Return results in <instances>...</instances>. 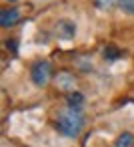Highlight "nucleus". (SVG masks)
I'll list each match as a JSON object with an SVG mask.
<instances>
[{
	"mask_svg": "<svg viewBox=\"0 0 134 147\" xmlns=\"http://www.w3.org/2000/svg\"><path fill=\"white\" fill-rule=\"evenodd\" d=\"M54 127H56L62 135H66V137H76V135L82 131V127H84V117H82L80 111L66 109V111H62V113L56 115Z\"/></svg>",
	"mask_w": 134,
	"mask_h": 147,
	"instance_id": "1",
	"label": "nucleus"
},
{
	"mask_svg": "<svg viewBox=\"0 0 134 147\" xmlns=\"http://www.w3.org/2000/svg\"><path fill=\"white\" fill-rule=\"evenodd\" d=\"M52 79V67L48 61H36L30 67V81L36 87H46L48 81Z\"/></svg>",
	"mask_w": 134,
	"mask_h": 147,
	"instance_id": "2",
	"label": "nucleus"
},
{
	"mask_svg": "<svg viewBox=\"0 0 134 147\" xmlns=\"http://www.w3.org/2000/svg\"><path fill=\"white\" fill-rule=\"evenodd\" d=\"M52 32H54V36L60 38V40H72V38L76 36V24H74L72 20H68V18H60V20H56Z\"/></svg>",
	"mask_w": 134,
	"mask_h": 147,
	"instance_id": "3",
	"label": "nucleus"
},
{
	"mask_svg": "<svg viewBox=\"0 0 134 147\" xmlns=\"http://www.w3.org/2000/svg\"><path fill=\"white\" fill-rule=\"evenodd\" d=\"M20 20V10L18 8H6L0 12V26L2 28H10Z\"/></svg>",
	"mask_w": 134,
	"mask_h": 147,
	"instance_id": "4",
	"label": "nucleus"
},
{
	"mask_svg": "<svg viewBox=\"0 0 134 147\" xmlns=\"http://www.w3.org/2000/svg\"><path fill=\"white\" fill-rule=\"evenodd\" d=\"M66 105H68V109H72V111H82V107H84V95L78 93V91L68 93V95H66Z\"/></svg>",
	"mask_w": 134,
	"mask_h": 147,
	"instance_id": "5",
	"label": "nucleus"
},
{
	"mask_svg": "<svg viewBox=\"0 0 134 147\" xmlns=\"http://www.w3.org/2000/svg\"><path fill=\"white\" fill-rule=\"evenodd\" d=\"M56 85H58V89H62V91H68V93L74 91V79H72V75H68V73H60V75L56 77Z\"/></svg>",
	"mask_w": 134,
	"mask_h": 147,
	"instance_id": "6",
	"label": "nucleus"
},
{
	"mask_svg": "<svg viewBox=\"0 0 134 147\" xmlns=\"http://www.w3.org/2000/svg\"><path fill=\"white\" fill-rule=\"evenodd\" d=\"M132 145H134V135L130 131L120 133L116 137V141H114V147H132Z\"/></svg>",
	"mask_w": 134,
	"mask_h": 147,
	"instance_id": "7",
	"label": "nucleus"
},
{
	"mask_svg": "<svg viewBox=\"0 0 134 147\" xmlns=\"http://www.w3.org/2000/svg\"><path fill=\"white\" fill-rule=\"evenodd\" d=\"M118 8L124 14H134V0H118Z\"/></svg>",
	"mask_w": 134,
	"mask_h": 147,
	"instance_id": "8",
	"label": "nucleus"
},
{
	"mask_svg": "<svg viewBox=\"0 0 134 147\" xmlns=\"http://www.w3.org/2000/svg\"><path fill=\"white\" fill-rule=\"evenodd\" d=\"M92 4H94L96 8H100V10H104V8H108V6L112 4V0H92Z\"/></svg>",
	"mask_w": 134,
	"mask_h": 147,
	"instance_id": "9",
	"label": "nucleus"
},
{
	"mask_svg": "<svg viewBox=\"0 0 134 147\" xmlns=\"http://www.w3.org/2000/svg\"><path fill=\"white\" fill-rule=\"evenodd\" d=\"M104 57H106L108 61H116V57H118V53H116L114 49H108V51L104 53Z\"/></svg>",
	"mask_w": 134,
	"mask_h": 147,
	"instance_id": "10",
	"label": "nucleus"
},
{
	"mask_svg": "<svg viewBox=\"0 0 134 147\" xmlns=\"http://www.w3.org/2000/svg\"><path fill=\"white\" fill-rule=\"evenodd\" d=\"M10 2H14V0H10Z\"/></svg>",
	"mask_w": 134,
	"mask_h": 147,
	"instance_id": "11",
	"label": "nucleus"
}]
</instances>
